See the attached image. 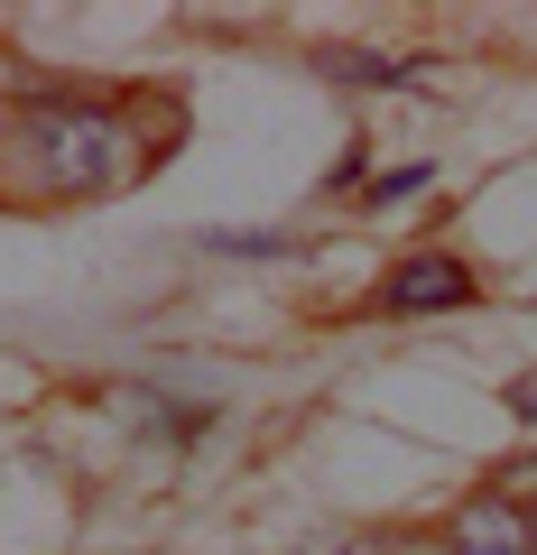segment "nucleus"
Returning <instances> with one entry per match:
<instances>
[{"instance_id": "obj_5", "label": "nucleus", "mask_w": 537, "mask_h": 555, "mask_svg": "<svg viewBox=\"0 0 537 555\" xmlns=\"http://www.w3.org/2000/svg\"><path fill=\"white\" fill-rule=\"evenodd\" d=\"M324 555H445V537L436 528H353V537H334Z\"/></svg>"}, {"instance_id": "obj_3", "label": "nucleus", "mask_w": 537, "mask_h": 555, "mask_svg": "<svg viewBox=\"0 0 537 555\" xmlns=\"http://www.w3.org/2000/svg\"><path fill=\"white\" fill-rule=\"evenodd\" d=\"M436 537H445V555H537L528 509H519L500 481H473V491L436 518Z\"/></svg>"}, {"instance_id": "obj_6", "label": "nucleus", "mask_w": 537, "mask_h": 555, "mask_svg": "<svg viewBox=\"0 0 537 555\" xmlns=\"http://www.w3.org/2000/svg\"><path fill=\"white\" fill-rule=\"evenodd\" d=\"M398 195H426V158H418V167H389V177H380L361 204H398Z\"/></svg>"}, {"instance_id": "obj_2", "label": "nucleus", "mask_w": 537, "mask_h": 555, "mask_svg": "<svg viewBox=\"0 0 537 555\" xmlns=\"http://www.w3.org/2000/svg\"><path fill=\"white\" fill-rule=\"evenodd\" d=\"M473 297H482L473 259H455V250H408V259H389V278L371 287V315H455V306H473Z\"/></svg>"}, {"instance_id": "obj_4", "label": "nucleus", "mask_w": 537, "mask_h": 555, "mask_svg": "<svg viewBox=\"0 0 537 555\" xmlns=\"http://www.w3.org/2000/svg\"><path fill=\"white\" fill-rule=\"evenodd\" d=\"M324 75L353 83V93H418V65H408V56H371V47H334Z\"/></svg>"}, {"instance_id": "obj_7", "label": "nucleus", "mask_w": 537, "mask_h": 555, "mask_svg": "<svg viewBox=\"0 0 537 555\" xmlns=\"http://www.w3.org/2000/svg\"><path fill=\"white\" fill-rule=\"evenodd\" d=\"M510 408H519V416H537V379H519V389H510Z\"/></svg>"}, {"instance_id": "obj_8", "label": "nucleus", "mask_w": 537, "mask_h": 555, "mask_svg": "<svg viewBox=\"0 0 537 555\" xmlns=\"http://www.w3.org/2000/svg\"><path fill=\"white\" fill-rule=\"evenodd\" d=\"M528 537H537V509H528Z\"/></svg>"}, {"instance_id": "obj_1", "label": "nucleus", "mask_w": 537, "mask_h": 555, "mask_svg": "<svg viewBox=\"0 0 537 555\" xmlns=\"http://www.w3.org/2000/svg\"><path fill=\"white\" fill-rule=\"evenodd\" d=\"M149 158H158V139L140 130L130 93L47 83L38 102L0 112V204H102L130 195Z\"/></svg>"}]
</instances>
